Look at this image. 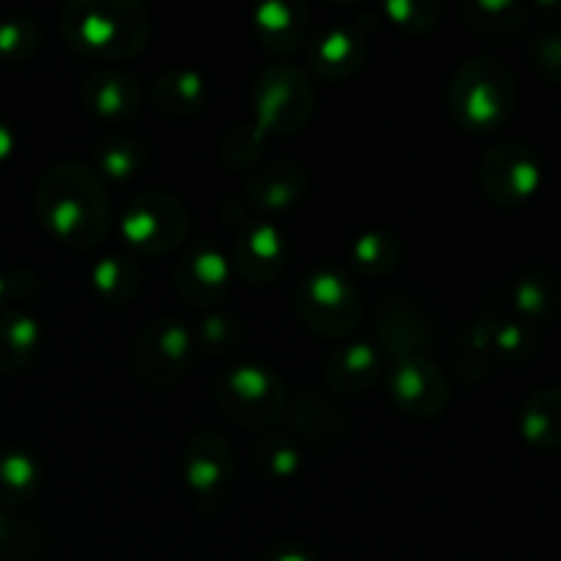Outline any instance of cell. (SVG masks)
<instances>
[{
	"label": "cell",
	"mask_w": 561,
	"mask_h": 561,
	"mask_svg": "<svg viewBox=\"0 0 561 561\" xmlns=\"http://www.w3.org/2000/svg\"><path fill=\"white\" fill-rule=\"evenodd\" d=\"M518 85L507 64L493 55H474L455 69L447 91V107L455 124L469 135H493L515 113Z\"/></svg>",
	"instance_id": "3957f363"
},
{
	"label": "cell",
	"mask_w": 561,
	"mask_h": 561,
	"mask_svg": "<svg viewBox=\"0 0 561 561\" xmlns=\"http://www.w3.org/2000/svg\"><path fill=\"white\" fill-rule=\"evenodd\" d=\"M42 488V463L25 449L0 453V510H16L31 502Z\"/></svg>",
	"instance_id": "4316f807"
},
{
	"label": "cell",
	"mask_w": 561,
	"mask_h": 561,
	"mask_svg": "<svg viewBox=\"0 0 561 561\" xmlns=\"http://www.w3.org/2000/svg\"><path fill=\"white\" fill-rule=\"evenodd\" d=\"M47 548V537L33 520L0 510V561H36Z\"/></svg>",
	"instance_id": "1f68e13d"
},
{
	"label": "cell",
	"mask_w": 561,
	"mask_h": 561,
	"mask_svg": "<svg viewBox=\"0 0 561 561\" xmlns=\"http://www.w3.org/2000/svg\"><path fill=\"white\" fill-rule=\"evenodd\" d=\"M480 190L493 206L520 208L540 192L542 162L524 142H499L480 159Z\"/></svg>",
	"instance_id": "9c48e42d"
},
{
	"label": "cell",
	"mask_w": 561,
	"mask_h": 561,
	"mask_svg": "<svg viewBox=\"0 0 561 561\" xmlns=\"http://www.w3.org/2000/svg\"><path fill=\"white\" fill-rule=\"evenodd\" d=\"M148 162V151L129 135H110L96 146V173L102 179L124 184L137 173H142Z\"/></svg>",
	"instance_id": "f546056e"
},
{
	"label": "cell",
	"mask_w": 561,
	"mask_h": 561,
	"mask_svg": "<svg viewBox=\"0 0 561 561\" xmlns=\"http://www.w3.org/2000/svg\"><path fill=\"white\" fill-rule=\"evenodd\" d=\"M442 14L444 9L436 0H387L383 3V16L411 36L433 31L442 22Z\"/></svg>",
	"instance_id": "8d00e7d4"
},
{
	"label": "cell",
	"mask_w": 561,
	"mask_h": 561,
	"mask_svg": "<svg viewBox=\"0 0 561 561\" xmlns=\"http://www.w3.org/2000/svg\"><path fill=\"white\" fill-rule=\"evenodd\" d=\"M537 351H540V332L531 323L520 321V318L499 321L496 334H493V354H496V359H502L510 367H518L535 359Z\"/></svg>",
	"instance_id": "836d02e7"
},
{
	"label": "cell",
	"mask_w": 561,
	"mask_h": 561,
	"mask_svg": "<svg viewBox=\"0 0 561 561\" xmlns=\"http://www.w3.org/2000/svg\"><path fill=\"white\" fill-rule=\"evenodd\" d=\"M387 373V356L370 340H356L334 348L323 362V381L334 394H362Z\"/></svg>",
	"instance_id": "ffe728a7"
},
{
	"label": "cell",
	"mask_w": 561,
	"mask_h": 561,
	"mask_svg": "<svg viewBox=\"0 0 561 561\" xmlns=\"http://www.w3.org/2000/svg\"><path fill=\"white\" fill-rule=\"evenodd\" d=\"M184 482L201 507L222 504L236 477V458L228 438L217 431H197L184 447Z\"/></svg>",
	"instance_id": "4fadbf2b"
},
{
	"label": "cell",
	"mask_w": 561,
	"mask_h": 561,
	"mask_svg": "<svg viewBox=\"0 0 561 561\" xmlns=\"http://www.w3.org/2000/svg\"><path fill=\"white\" fill-rule=\"evenodd\" d=\"M403 257V244L392 230H367L356 236L348 250V268L359 277L378 279L398 268Z\"/></svg>",
	"instance_id": "83f0119b"
},
{
	"label": "cell",
	"mask_w": 561,
	"mask_h": 561,
	"mask_svg": "<svg viewBox=\"0 0 561 561\" xmlns=\"http://www.w3.org/2000/svg\"><path fill=\"white\" fill-rule=\"evenodd\" d=\"M520 436L540 453L561 449V387H540L524 400L518 414Z\"/></svg>",
	"instance_id": "cb8c5ba5"
},
{
	"label": "cell",
	"mask_w": 561,
	"mask_h": 561,
	"mask_svg": "<svg viewBox=\"0 0 561 561\" xmlns=\"http://www.w3.org/2000/svg\"><path fill=\"white\" fill-rule=\"evenodd\" d=\"M370 42L359 25H329L307 47V66L323 82H343L365 66Z\"/></svg>",
	"instance_id": "9a60e30c"
},
{
	"label": "cell",
	"mask_w": 561,
	"mask_h": 561,
	"mask_svg": "<svg viewBox=\"0 0 561 561\" xmlns=\"http://www.w3.org/2000/svg\"><path fill=\"white\" fill-rule=\"evenodd\" d=\"M252 25H255L257 44L268 55L288 58L299 53L310 38V5L301 0H266L252 11Z\"/></svg>",
	"instance_id": "2e32d148"
},
{
	"label": "cell",
	"mask_w": 561,
	"mask_h": 561,
	"mask_svg": "<svg viewBox=\"0 0 561 561\" xmlns=\"http://www.w3.org/2000/svg\"><path fill=\"white\" fill-rule=\"evenodd\" d=\"M5 301H9V294H5V277L3 272H0V310H3Z\"/></svg>",
	"instance_id": "b9f144b4"
},
{
	"label": "cell",
	"mask_w": 561,
	"mask_h": 561,
	"mask_svg": "<svg viewBox=\"0 0 561 561\" xmlns=\"http://www.w3.org/2000/svg\"><path fill=\"white\" fill-rule=\"evenodd\" d=\"M33 206L44 228L77 252L96 250L113 222L104 179L82 162H58L44 170Z\"/></svg>",
	"instance_id": "6da1fadb"
},
{
	"label": "cell",
	"mask_w": 561,
	"mask_h": 561,
	"mask_svg": "<svg viewBox=\"0 0 561 561\" xmlns=\"http://www.w3.org/2000/svg\"><path fill=\"white\" fill-rule=\"evenodd\" d=\"M255 469L268 482H288L301 471V447L290 433H266L255 444Z\"/></svg>",
	"instance_id": "4dcf8cb0"
},
{
	"label": "cell",
	"mask_w": 561,
	"mask_h": 561,
	"mask_svg": "<svg viewBox=\"0 0 561 561\" xmlns=\"http://www.w3.org/2000/svg\"><path fill=\"white\" fill-rule=\"evenodd\" d=\"M496 327L499 318L493 312H485V316L463 323L455 332L453 351H449V370L466 387L480 383L491 373L493 359H496V354H493V334H496Z\"/></svg>",
	"instance_id": "44dd1931"
},
{
	"label": "cell",
	"mask_w": 561,
	"mask_h": 561,
	"mask_svg": "<svg viewBox=\"0 0 561 561\" xmlns=\"http://www.w3.org/2000/svg\"><path fill=\"white\" fill-rule=\"evenodd\" d=\"M268 148V135L255 124V121H244V124L230 126L219 140V159L228 164L230 170H252L263 159Z\"/></svg>",
	"instance_id": "d6a6232c"
},
{
	"label": "cell",
	"mask_w": 561,
	"mask_h": 561,
	"mask_svg": "<svg viewBox=\"0 0 561 561\" xmlns=\"http://www.w3.org/2000/svg\"><path fill=\"white\" fill-rule=\"evenodd\" d=\"M42 47V31L27 14H11L0 20V60L25 64Z\"/></svg>",
	"instance_id": "e575fe53"
},
{
	"label": "cell",
	"mask_w": 561,
	"mask_h": 561,
	"mask_svg": "<svg viewBox=\"0 0 561 561\" xmlns=\"http://www.w3.org/2000/svg\"><path fill=\"white\" fill-rule=\"evenodd\" d=\"M288 263V241L272 219H247L230 247V268L250 288L277 283Z\"/></svg>",
	"instance_id": "7c38bea8"
},
{
	"label": "cell",
	"mask_w": 561,
	"mask_h": 561,
	"mask_svg": "<svg viewBox=\"0 0 561 561\" xmlns=\"http://www.w3.org/2000/svg\"><path fill=\"white\" fill-rule=\"evenodd\" d=\"M389 400L414 420H436L453 400V387L444 367L431 356H409L389 365Z\"/></svg>",
	"instance_id": "30bf717a"
},
{
	"label": "cell",
	"mask_w": 561,
	"mask_h": 561,
	"mask_svg": "<svg viewBox=\"0 0 561 561\" xmlns=\"http://www.w3.org/2000/svg\"><path fill=\"white\" fill-rule=\"evenodd\" d=\"M288 425L301 444L332 449L348 436V414L340 403L318 389H301L288 409Z\"/></svg>",
	"instance_id": "e0dca14e"
},
{
	"label": "cell",
	"mask_w": 561,
	"mask_h": 561,
	"mask_svg": "<svg viewBox=\"0 0 561 561\" xmlns=\"http://www.w3.org/2000/svg\"><path fill=\"white\" fill-rule=\"evenodd\" d=\"M529 60L546 80L561 85V25H546L531 36Z\"/></svg>",
	"instance_id": "74e56055"
},
{
	"label": "cell",
	"mask_w": 561,
	"mask_h": 561,
	"mask_svg": "<svg viewBox=\"0 0 561 561\" xmlns=\"http://www.w3.org/2000/svg\"><path fill=\"white\" fill-rule=\"evenodd\" d=\"M195 359V334L184 321L157 318L148 323L131 348V370L146 387L168 389L186 376Z\"/></svg>",
	"instance_id": "ba28073f"
},
{
	"label": "cell",
	"mask_w": 561,
	"mask_h": 561,
	"mask_svg": "<svg viewBox=\"0 0 561 561\" xmlns=\"http://www.w3.org/2000/svg\"><path fill=\"white\" fill-rule=\"evenodd\" d=\"M153 31L151 11L137 0H71L60 11L66 47L91 60L135 58Z\"/></svg>",
	"instance_id": "7a4b0ae2"
},
{
	"label": "cell",
	"mask_w": 561,
	"mask_h": 561,
	"mask_svg": "<svg viewBox=\"0 0 561 561\" xmlns=\"http://www.w3.org/2000/svg\"><path fill=\"white\" fill-rule=\"evenodd\" d=\"M192 230V214L179 195L148 190L131 197L121 214V236L131 252L162 257L184 247Z\"/></svg>",
	"instance_id": "52a82bcc"
},
{
	"label": "cell",
	"mask_w": 561,
	"mask_h": 561,
	"mask_svg": "<svg viewBox=\"0 0 561 561\" xmlns=\"http://www.w3.org/2000/svg\"><path fill=\"white\" fill-rule=\"evenodd\" d=\"M14 148H16L14 129H11V126L0 118V164L9 162L11 153H14Z\"/></svg>",
	"instance_id": "60d3db41"
},
{
	"label": "cell",
	"mask_w": 561,
	"mask_h": 561,
	"mask_svg": "<svg viewBox=\"0 0 561 561\" xmlns=\"http://www.w3.org/2000/svg\"><path fill=\"white\" fill-rule=\"evenodd\" d=\"M316 110V88L310 75L290 60H274L257 75L252 91L255 124L268 137H290L307 126Z\"/></svg>",
	"instance_id": "8992f818"
},
{
	"label": "cell",
	"mask_w": 561,
	"mask_h": 561,
	"mask_svg": "<svg viewBox=\"0 0 561 561\" xmlns=\"http://www.w3.org/2000/svg\"><path fill=\"white\" fill-rule=\"evenodd\" d=\"M214 403L233 425L244 431H268L288 411L285 383L272 367L236 362L214 381Z\"/></svg>",
	"instance_id": "5b68a950"
},
{
	"label": "cell",
	"mask_w": 561,
	"mask_h": 561,
	"mask_svg": "<svg viewBox=\"0 0 561 561\" xmlns=\"http://www.w3.org/2000/svg\"><path fill=\"white\" fill-rule=\"evenodd\" d=\"M42 323L27 310L0 312V376H16L36 356Z\"/></svg>",
	"instance_id": "484cf974"
},
{
	"label": "cell",
	"mask_w": 561,
	"mask_h": 561,
	"mask_svg": "<svg viewBox=\"0 0 561 561\" xmlns=\"http://www.w3.org/2000/svg\"><path fill=\"white\" fill-rule=\"evenodd\" d=\"M310 192V175L290 159H272L252 170L247 179V197L261 214L288 211Z\"/></svg>",
	"instance_id": "ac0fdd59"
},
{
	"label": "cell",
	"mask_w": 561,
	"mask_h": 561,
	"mask_svg": "<svg viewBox=\"0 0 561 561\" xmlns=\"http://www.w3.org/2000/svg\"><path fill=\"white\" fill-rule=\"evenodd\" d=\"M373 337L387 359L425 356L436 343L433 321L425 307L409 294H389L373 316Z\"/></svg>",
	"instance_id": "8fae6325"
},
{
	"label": "cell",
	"mask_w": 561,
	"mask_h": 561,
	"mask_svg": "<svg viewBox=\"0 0 561 561\" xmlns=\"http://www.w3.org/2000/svg\"><path fill=\"white\" fill-rule=\"evenodd\" d=\"M301 323L323 340H345L356 332L365 316L362 294L354 279L332 263L312 266L294 290Z\"/></svg>",
	"instance_id": "277c9868"
},
{
	"label": "cell",
	"mask_w": 561,
	"mask_h": 561,
	"mask_svg": "<svg viewBox=\"0 0 561 561\" xmlns=\"http://www.w3.org/2000/svg\"><path fill=\"white\" fill-rule=\"evenodd\" d=\"M208 99L206 77L197 69H168L157 77L151 88V102L153 107L170 118H190L203 110Z\"/></svg>",
	"instance_id": "d4e9b609"
},
{
	"label": "cell",
	"mask_w": 561,
	"mask_h": 561,
	"mask_svg": "<svg viewBox=\"0 0 561 561\" xmlns=\"http://www.w3.org/2000/svg\"><path fill=\"white\" fill-rule=\"evenodd\" d=\"M5 277V294L9 299H33L38 294V277L31 268L20 266L11 268V272L3 274Z\"/></svg>",
	"instance_id": "f35d334b"
},
{
	"label": "cell",
	"mask_w": 561,
	"mask_h": 561,
	"mask_svg": "<svg viewBox=\"0 0 561 561\" xmlns=\"http://www.w3.org/2000/svg\"><path fill=\"white\" fill-rule=\"evenodd\" d=\"M80 99L96 118L129 121L146 104V91L135 75L124 69H99L80 85Z\"/></svg>",
	"instance_id": "d6986e66"
},
{
	"label": "cell",
	"mask_w": 561,
	"mask_h": 561,
	"mask_svg": "<svg viewBox=\"0 0 561 561\" xmlns=\"http://www.w3.org/2000/svg\"><path fill=\"white\" fill-rule=\"evenodd\" d=\"M510 305L531 327L551 321L561 312V277L548 266L524 268L510 285Z\"/></svg>",
	"instance_id": "7402d4cb"
},
{
	"label": "cell",
	"mask_w": 561,
	"mask_h": 561,
	"mask_svg": "<svg viewBox=\"0 0 561 561\" xmlns=\"http://www.w3.org/2000/svg\"><path fill=\"white\" fill-rule=\"evenodd\" d=\"M529 5L518 0H469L463 3V20L477 36L496 44H510L529 27Z\"/></svg>",
	"instance_id": "603a6c76"
},
{
	"label": "cell",
	"mask_w": 561,
	"mask_h": 561,
	"mask_svg": "<svg viewBox=\"0 0 561 561\" xmlns=\"http://www.w3.org/2000/svg\"><path fill=\"white\" fill-rule=\"evenodd\" d=\"M263 561H321V559H318L310 548L301 546V542L285 540V542H277V546L268 548Z\"/></svg>",
	"instance_id": "ab89813d"
},
{
	"label": "cell",
	"mask_w": 561,
	"mask_h": 561,
	"mask_svg": "<svg viewBox=\"0 0 561 561\" xmlns=\"http://www.w3.org/2000/svg\"><path fill=\"white\" fill-rule=\"evenodd\" d=\"M91 288L104 305H126L142 288V266L135 257L107 255L93 266Z\"/></svg>",
	"instance_id": "f1b7e54d"
},
{
	"label": "cell",
	"mask_w": 561,
	"mask_h": 561,
	"mask_svg": "<svg viewBox=\"0 0 561 561\" xmlns=\"http://www.w3.org/2000/svg\"><path fill=\"white\" fill-rule=\"evenodd\" d=\"M244 323L230 312H208L197 327V345L211 356H230L244 345Z\"/></svg>",
	"instance_id": "d590c367"
},
{
	"label": "cell",
	"mask_w": 561,
	"mask_h": 561,
	"mask_svg": "<svg viewBox=\"0 0 561 561\" xmlns=\"http://www.w3.org/2000/svg\"><path fill=\"white\" fill-rule=\"evenodd\" d=\"M233 283L230 257L211 241H197L175 266V290L186 305L214 310L228 296Z\"/></svg>",
	"instance_id": "5bb4252c"
}]
</instances>
